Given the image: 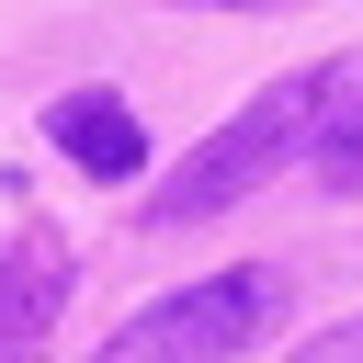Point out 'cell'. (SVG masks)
<instances>
[{
  "label": "cell",
  "instance_id": "cell-1",
  "mask_svg": "<svg viewBox=\"0 0 363 363\" xmlns=\"http://www.w3.org/2000/svg\"><path fill=\"white\" fill-rule=\"evenodd\" d=\"M340 79H352V68L329 57V68H295V79L250 91V102H238L193 159H182V182H159V193H147V216H159V227H193V216H227L238 193H261V182L318 136V113L340 102Z\"/></svg>",
  "mask_w": 363,
  "mask_h": 363
},
{
  "label": "cell",
  "instance_id": "cell-2",
  "mask_svg": "<svg viewBox=\"0 0 363 363\" xmlns=\"http://www.w3.org/2000/svg\"><path fill=\"white\" fill-rule=\"evenodd\" d=\"M272 318H284V272H272V261H238V272H204V284H182V295L136 306L91 363H238Z\"/></svg>",
  "mask_w": 363,
  "mask_h": 363
},
{
  "label": "cell",
  "instance_id": "cell-3",
  "mask_svg": "<svg viewBox=\"0 0 363 363\" xmlns=\"http://www.w3.org/2000/svg\"><path fill=\"white\" fill-rule=\"evenodd\" d=\"M45 136H57L91 182H136V170H147V125H136L113 91H57V102H45Z\"/></svg>",
  "mask_w": 363,
  "mask_h": 363
},
{
  "label": "cell",
  "instance_id": "cell-4",
  "mask_svg": "<svg viewBox=\"0 0 363 363\" xmlns=\"http://www.w3.org/2000/svg\"><path fill=\"white\" fill-rule=\"evenodd\" d=\"M57 306H68V250H57V238H23V250L0 261V340H34Z\"/></svg>",
  "mask_w": 363,
  "mask_h": 363
},
{
  "label": "cell",
  "instance_id": "cell-5",
  "mask_svg": "<svg viewBox=\"0 0 363 363\" xmlns=\"http://www.w3.org/2000/svg\"><path fill=\"white\" fill-rule=\"evenodd\" d=\"M318 182H329V193L363 182V91H352V79H340V102L318 113Z\"/></svg>",
  "mask_w": 363,
  "mask_h": 363
},
{
  "label": "cell",
  "instance_id": "cell-6",
  "mask_svg": "<svg viewBox=\"0 0 363 363\" xmlns=\"http://www.w3.org/2000/svg\"><path fill=\"white\" fill-rule=\"evenodd\" d=\"M306 363H363V318H340V329H318V340H306Z\"/></svg>",
  "mask_w": 363,
  "mask_h": 363
},
{
  "label": "cell",
  "instance_id": "cell-7",
  "mask_svg": "<svg viewBox=\"0 0 363 363\" xmlns=\"http://www.w3.org/2000/svg\"><path fill=\"white\" fill-rule=\"evenodd\" d=\"M182 11H295V0H182Z\"/></svg>",
  "mask_w": 363,
  "mask_h": 363
}]
</instances>
